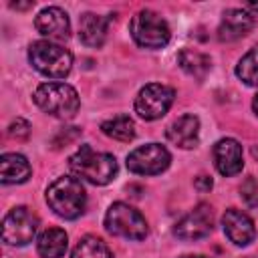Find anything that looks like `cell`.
Segmentation results:
<instances>
[{"instance_id": "cell-1", "label": "cell", "mask_w": 258, "mask_h": 258, "mask_svg": "<svg viewBox=\"0 0 258 258\" xmlns=\"http://www.w3.org/2000/svg\"><path fill=\"white\" fill-rule=\"evenodd\" d=\"M46 204L56 216H60L64 220H75L85 212L87 191H85L81 179H77L73 175H60L48 185Z\"/></svg>"}, {"instance_id": "cell-2", "label": "cell", "mask_w": 258, "mask_h": 258, "mask_svg": "<svg viewBox=\"0 0 258 258\" xmlns=\"http://www.w3.org/2000/svg\"><path fill=\"white\" fill-rule=\"evenodd\" d=\"M69 167L77 177L93 185H107L117 173L115 157L111 153L95 151L91 145H81V149L71 155Z\"/></svg>"}, {"instance_id": "cell-3", "label": "cell", "mask_w": 258, "mask_h": 258, "mask_svg": "<svg viewBox=\"0 0 258 258\" xmlns=\"http://www.w3.org/2000/svg\"><path fill=\"white\" fill-rule=\"evenodd\" d=\"M30 64L48 79H64L73 69V54L50 40H36L28 48Z\"/></svg>"}, {"instance_id": "cell-4", "label": "cell", "mask_w": 258, "mask_h": 258, "mask_svg": "<svg viewBox=\"0 0 258 258\" xmlns=\"http://www.w3.org/2000/svg\"><path fill=\"white\" fill-rule=\"evenodd\" d=\"M34 103L56 119H73L79 111V93L67 83H44L34 91Z\"/></svg>"}, {"instance_id": "cell-5", "label": "cell", "mask_w": 258, "mask_h": 258, "mask_svg": "<svg viewBox=\"0 0 258 258\" xmlns=\"http://www.w3.org/2000/svg\"><path fill=\"white\" fill-rule=\"evenodd\" d=\"M105 228L113 236H121L127 240H143L149 232L145 218L131 208L129 204L115 202L105 214Z\"/></svg>"}, {"instance_id": "cell-6", "label": "cell", "mask_w": 258, "mask_h": 258, "mask_svg": "<svg viewBox=\"0 0 258 258\" xmlns=\"http://www.w3.org/2000/svg\"><path fill=\"white\" fill-rule=\"evenodd\" d=\"M129 30L141 48H163L171 36L167 22L153 10H139L131 20Z\"/></svg>"}, {"instance_id": "cell-7", "label": "cell", "mask_w": 258, "mask_h": 258, "mask_svg": "<svg viewBox=\"0 0 258 258\" xmlns=\"http://www.w3.org/2000/svg\"><path fill=\"white\" fill-rule=\"evenodd\" d=\"M173 97H175V91L171 87L149 83L135 97V113L145 121H155L169 111Z\"/></svg>"}, {"instance_id": "cell-8", "label": "cell", "mask_w": 258, "mask_h": 258, "mask_svg": "<svg viewBox=\"0 0 258 258\" xmlns=\"http://www.w3.org/2000/svg\"><path fill=\"white\" fill-rule=\"evenodd\" d=\"M36 230H38V218L26 206H18L4 216L2 240L8 246H24L32 242Z\"/></svg>"}, {"instance_id": "cell-9", "label": "cell", "mask_w": 258, "mask_h": 258, "mask_svg": "<svg viewBox=\"0 0 258 258\" xmlns=\"http://www.w3.org/2000/svg\"><path fill=\"white\" fill-rule=\"evenodd\" d=\"M171 155L159 143H147L127 155V169L137 175H157L169 167Z\"/></svg>"}, {"instance_id": "cell-10", "label": "cell", "mask_w": 258, "mask_h": 258, "mask_svg": "<svg viewBox=\"0 0 258 258\" xmlns=\"http://www.w3.org/2000/svg\"><path fill=\"white\" fill-rule=\"evenodd\" d=\"M212 226H214V212H212V208L208 204H200V206H196L189 214H185L175 224L173 234L179 240L196 242V240L206 238L212 232Z\"/></svg>"}, {"instance_id": "cell-11", "label": "cell", "mask_w": 258, "mask_h": 258, "mask_svg": "<svg viewBox=\"0 0 258 258\" xmlns=\"http://www.w3.org/2000/svg\"><path fill=\"white\" fill-rule=\"evenodd\" d=\"M222 226H224V234L228 236V240L236 246H248L256 238V228H254L252 218L236 208H230L224 212Z\"/></svg>"}, {"instance_id": "cell-12", "label": "cell", "mask_w": 258, "mask_h": 258, "mask_svg": "<svg viewBox=\"0 0 258 258\" xmlns=\"http://www.w3.org/2000/svg\"><path fill=\"white\" fill-rule=\"evenodd\" d=\"M34 26L36 30L46 36L48 40H67L71 36V22H69V16L62 8L58 6H48L44 10L38 12L36 20H34Z\"/></svg>"}, {"instance_id": "cell-13", "label": "cell", "mask_w": 258, "mask_h": 258, "mask_svg": "<svg viewBox=\"0 0 258 258\" xmlns=\"http://www.w3.org/2000/svg\"><path fill=\"white\" fill-rule=\"evenodd\" d=\"M214 161L216 167L222 175L230 177L242 171L244 167V157H242V145L232 139V137H224L214 145Z\"/></svg>"}, {"instance_id": "cell-14", "label": "cell", "mask_w": 258, "mask_h": 258, "mask_svg": "<svg viewBox=\"0 0 258 258\" xmlns=\"http://www.w3.org/2000/svg\"><path fill=\"white\" fill-rule=\"evenodd\" d=\"M254 28V16L246 8H230L224 12L222 22L218 26V38L220 40H238L246 36Z\"/></svg>"}, {"instance_id": "cell-15", "label": "cell", "mask_w": 258, "mask_h": 258, "mask_svg": "<svg viewBox=\"0 0 258 258\" xmlns=\"http://www.w3.org/2000/svg\"><path fill=\"white\" fill-rule=\"evenodd\" d=\"M167 139L181 147V149H191L200 141V121L196 115H181L177 121H173L167 129Z\"/></svg>"}, {"instance_id": "cell-16", "label": "cell", "mask_w": 258, "mask_h": 258, "mask_svg": "<svg viewBox=\"0 0 258 258\" xmlns=\"http://www.w3.org/2000/svg\"><path fill=\"white\" fill-rule=\"evenodd\" d=\"M107 28H109V18L87 12L79 20V36L81 42L87 46H101L107 38Z\"/></svg>"}, {"instance_id": "cell-17", "label": "cell", "mask_w": 258, "mask_h": 258, "mask_svg": "<svg viewBox=\"0 0 258 258\" xmlns=\"http://www.w3.org/2000/svg\"><path fill=\"white\" fill-rule=\"evenodd\" d=\"M30 177V163L20 153H4L0 157V181L22 183Z\"/></svg>"}, {"instance_id": "cell-18", "label": "cell", "mask_w": 258, "mask_h": 258, "mask_svg": "<svg viewBox=\"0 0 258 258\" xmlns=\"http://www.w3.org/2000/svg\"><path fill=\"white\" fill-rule=\"evenodd\" d=\"M69 246V236L62 228H48L38 236L36 248L42 258H62Z\"/></svg>"}, {"instance_id": "cell-19", "label": "cell", "mask_w": 258, "mask_h": 258, "mask_svg": "<svg viewBox=\"0 0 258 258\" xmlns=\"http://www.w3.org/2000/svg\"><path fill=\"white\" fill-rule=\"evenodd\" d=\"M177 62H179V67L187 75H191L194 79H200V81L208 75V71L212 67L210 56L204 54V52H200V50H194V48H183L177 54Z\"/></svg>"}, {"instance_id": "cell-20", "label": "cell", "mask_w": 258, "mask_h": 258, "mask_svg": "<svg viewBox=\"0 0 258 258\" xmlns=\"http://www.w3.org/2000/svg\"><path fill=\"white\" fill-rule=\"evenodd\" d=\"M101 131L111 137V139H117V141H131L135 137V123L131 121V117L127 115H117L113 119H107L103 121L101 125Z\"/></svg>"}, {"instance_id": "cell-21", "label": "cell", "mask_w": 258, "mask_h": 258, "mask_svg": "<svg viewBox=\"0 0 258 258\" xmlns=\"http://www.w3.org/2000/svg\"><path fill=\"white\" fill-rule=\"evenodd\" d=\"M71 258H113L109 246L97 236H85L73 250Z\"/></svg>"}, {"instance_id": "cell-22", "label": "cell", "mask_w": 258, "mask_h": 258, "mask_svg": "<svg viewBox=\"0 0 258 258\" xmlns=\"http://www.w3.org/2000/svg\"><path fill=\"white\" fill-rule=\"evenodd\" d=\"M236 75L242 83L250 87H258V46L250 48L240 58V62L236 64Z\"/></svg>"}, {"instance_id": "cell-23", "label": "cell", "mask_w": 258, "mask_h": 258, "mask_svg": "<svg viewBox=\"0 0 258 258\" xmlns=\"http://www.w3.org/2000/svg\"><path fill=\"white\" fill-rule=\"evenodd\" d=\"M240 196L246 202V206H250V208L258 206V181L254 177H246L240 185Z\"/></svg>"}, {"instance_id": "cell-24", "label": "cell", "mask_w": 258, "mask_h": 258, "mask_svg": "<svg viewBox=\"0 0 258 258\" xmlns=\"http://www.w3.org/2000/svg\"><path fill=\"white\" fill-rule=\"evenodd\" d=\"M8 135L12 139H26L30 135V123L22 117H16L8 127Z\"/></svg>"}, {"instance_id": "cell-25", "label": "cell", "mask_w": 258, "mask_h": 258, "mask_svg": "<svg viewBox=\"0 0 258 258\" xmlns=\"http://www.w3.org/2000/svg\"><path fill=\"white\" fill-rule=\"evenodd\" d=\"M79 135H81V129H79V127H64V129H60V131L54 135L52 145H54V147L69 145V143H71V141H75Z\"/></svg>"}, {"instance_id": "cell-26", "label": "cell", "mask_w": 258, "mask_h": 258, "mask_svg": "<svg viewBox=\"0 0 258 258\" xmlns=\"http://www.w3.org/2000/svg\"><path fill=\"white\" fill-rule=\"evenodd\" d=\"M196 187H198L200 191H210V189H212V177L200 175V177L196 179Z\"/></svg>"}, {"instance_id": "cell-27", "label": "cell", "mask_w": 258, "mask_h": 258, "mask_svg": "<svg viewBox=\"0 0 258 258\" xmlns=\"http://www.w3.org/2000/svg\"><path fill=\"white\" fill-rule=\"evenodd\" d=\"M10 6H12V8H20V10H24V8H30V6H32V2H28V4H16V2H12Z\"/></svg>"}, {"instance_id": "cell-28", "label": "cell", "mask_w": 258, "mask_h": 258, "mask_svg": "<svg viewBox=\"0 0 258 258\" xmlns=\"http://www.w3.org/2000/svg\"><path fill=\"white\" fill-rule=\"evenodd\" d=\"M252 109H254V113L258 115V95L254 97V101H252Z\"/></svg>"}, {"instance_id": "cell-29", "label": "cell", "mask_w": 258, "mask_h": 258, "mask_svg": "<svg viewBox=\"0 0 258 258\" xmlns=\"http://www.w3.org/2000/svg\"><path fill=\"white\" fill-rule=\"evenodd\" d=\"M179 258H208V256H202V254H185V256H179Z\"/></svg>"}, {"instance_id": "cell-30", "label": "cell", "mask_w": 258, "mask_h": 258, "mask_svg": "<svg viewBox=\"0 0 258 258\" xmlns=\"http://www.w3.org/2000/svg\"><path fill=\"white\" fill-rule=\"evenodd\" d=\"M246 10H254V12H258V4H246Z\"/></svg>"}]
</instances>
